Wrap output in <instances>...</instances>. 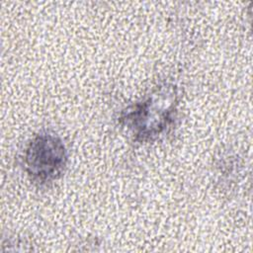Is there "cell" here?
<instances>
[{"instance_id": "obj_1", "label": "cell", "mask_w": 253, "mask_h": 253, "mask_svg": "<svg viewBox=\"0 0 253 253\" xmlns=\"http://www.w3.org/2000/svg\"><path fill=\"white\" fill-rule=\"evenodd\" d=\"M67 155L63 142L53 134H39L28 145L25 154L27 171L38 182L57 178L66 165Z\"/></svg>"}, {"instance_id": "obj_2", "label": "cell", "mask_w": 253, "mask_h": 253, "mask_svg": "<svg viewBox=\"0 0 253 253\" xmlns=\"http://www.w3.org/2000/svg\"><path fill=\"white\" fill-rule=\"evenodd\" d=\"M164 92L154 94L141 106L128 113L126 119L132 122V126L138 129L137 134L142 136H151L159 133L167 125L173 109L172 95L164 96L161 103L160 100ZM166 95V94H165Z\"/></svg>"}]
</instances>
